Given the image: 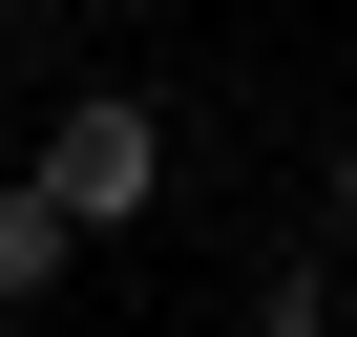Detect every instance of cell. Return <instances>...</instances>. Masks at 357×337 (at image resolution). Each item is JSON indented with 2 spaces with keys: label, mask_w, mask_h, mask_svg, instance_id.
<instances>
[{
  "label": "cell",
  "mask_w": 357,
  "mask_h": 337,
  "mask_svg": "<svg viewBox=\"0 0 357 337\" xmlns=\"http://www.w3.org/2000/svg\"><path fill=\"white\" fill-rule=\"evenodd\" d=\"M43 190H63L84 232H147V211H168V106H147V85H84V106L43 127Z\"/></svg>",
  "instance_id": "obj_1"
},
{
  "label": "cell",
  "mask_w": 357,
  "mask_h": 337,
  "mask_svg": "<svg viewBox=\"0 0 357 337\" xmlns=\"http://www.w3.org/2000/svg\"><path fill=\"white\" fill-rule=\"evenodd\" d=\"M63 253H84V211H63V190H43V168H22V190H0V295H43Z\"/></svg>",
  "instance_id": "obj_2"
},
{
  "label": "cell",
  "mask_w": 357,
  "mask_h": 337,
  "mask_svg": "<svg viewBox=\"0 0 357 337\" xmlns=\"http://www.w3.org/2000/svg\"><path fill=\"white\" fill-rule=\"evenodd\" d=\"M252 337H336V253H273L252 274Z\"/></svg>",
  "instance_id": "obj_3"
},
{
  "label": "cell",
  "mask_w": 357,
  "mask_h": 337,
  "mask_svg": "<svg viewBox=\"0 0 357 337\" xmlns=\"http://www.w3.org/2000/svg\"><path fill=\"white\" fill-rule=\"evenodd\" d=\"M315 190H336V253H357V127H336V168H315Z\"/></svg>",
  "instance_id": "obj_4"
},
{
  "label": "cell",
  "mask_w": 357,
  "mask_h": 337,
  "mask_svg": "<svg viewBox=\"0 0 357 337\" xmlns=\"http://www.w3.org/2000/svg\"><path fill=\"white\" fill-rule=\"evenodd\" d=\"M0 106H22V43H0Z\"/></svg>",
  "instance_id": "obj_5"
}]
</instances>
